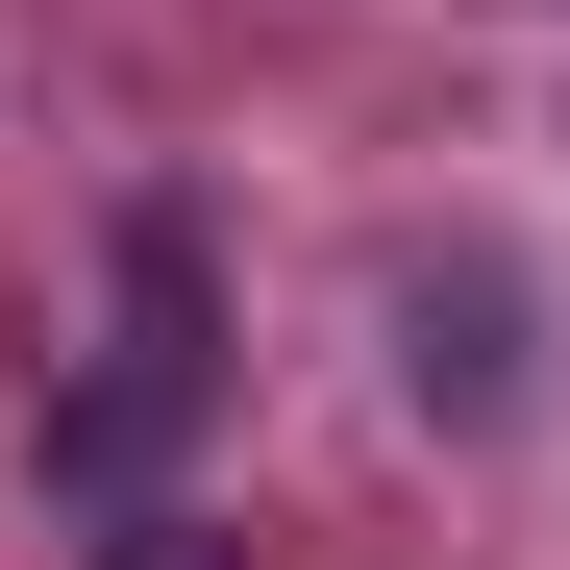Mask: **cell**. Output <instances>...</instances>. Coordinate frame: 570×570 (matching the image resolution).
Returning a JSON list of instances; mask_svg holds the SVG:
<instances>
[{"label":"cell","mask_w":570,"mask_h":570,"mask_svg":"<svg viewBox=\"0 0 570 570\" xmlns=\"http://www.w3.org/2000/svg\"><path fill=\"white\" fill-rule=\"evenodd\" d=\"M174 422H199V224H125V372L50 422V471H75V497H149Z\"/></svg>","instance_id":"1"},{"label":"cell","mask_w":570,"mask_h":570,"mask_svg":"<svg viewBox=\"0 0 570 570\" xmlns=\"http://www.w3.org/2000/svg\"><path fill=\"white\" fill-rule=\"evenodd\" d=\"M397 397H422V422H521V273H497V248L397 273Z\"/></svg>","instance_id":"2"},{"label":"cell","mask_w":570,"mask_h":570,"mask_svg":"<svg viewBox=\"0 0 570 570\" xmlns=\"http://www.w3.org/2000/svg\"><path fill=\"white\" fill-rule=\"evenodd\" d=\"M100 570H248V546H199V521H149V546H100Z\"/></svg>","instance_id":"3"}]
</instances>
